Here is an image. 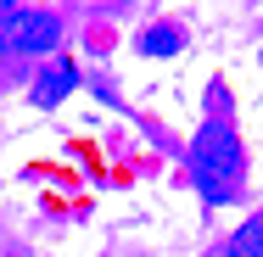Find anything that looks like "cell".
<instances>
[{"instance_id": "cell-6", "label": "cell", "mask_w": 263, "mask_h": 257, "mask_svg": "<svg viewBox=\"0 0 263 257\" xmlns=\"http://www.w3.org/2000/svg\"><path fill=\"white\" fill-rule=\"evenodd\" d=\"M258 62H263V56H258Z\"/></svg>"}, {"instance_id": "cell-5", "label": "cell", "mask_w": 263, "mask_h": 257, "mask_svg": "<svg viewBox=\"0 0 263 257\" xmlns=\"http://www.w3.org/2000/svg\"><path fill=\"white\" fill-rule=\"evenodd\" d=\"M179 45H185V34H179L174 23H157V28H152V34L140 39V51H146V56H174Z\"/></svg>"}, {"instance_id": "cell-4", "label": "cell", "mask_w": 263, "mask_h": 257, "mask_svg": "<svg viewBox=\"0 0 263 257\" xmlns=\"http://www.w3.org/2000/svg\"><path fill=\"white\" fill-rule=\"evenodd\" d=\"M224 257H263V212H258V218H247V224L224 241Z\"/></svg>"}, {"instance_id": "cell-3", "label": "cell", "mask_w": 263, "mask_h": 257, "mask_svg": "<svg viewBox=\"0 0 263 257\" xmlns=\"http://www.w3.org/2000/svg\"><path fill=\"white\" fill-rule=\"evenodd\" d=\"M73 84H79V67H73V62H51V67L34 78L28 101H34V106H56L62 95H67V90H73Z\"/></svg>"}, {"instance_id": "cell-2", "label": "cell", "mask_w": 263, "mask_h": 257, "mask_svg": "<svg viewBox=\"0 0 263 257\" xmlns=\"http://www.w3.org/2000/svg\"><path fill=\"white\" fill-rule=\"evenodd\" d=\"M56 39H62V23L51 11H28V6H17L0 28V51H17V56H45Z\"/></svg>"}, {"instance_id": "cell-1", "label": "cell", "mask_w": 263, "mask_h": 257, "mask_svg": "<svg viewBox=\"0 0 263 257\" xmlns=\"http://www.w3.org/2000/svg\"><path fill=\"white\" fill-rule=\"evenodd\" d=\"M241 168H247V156H241L235 129L230 123H202L196 129V146H191V179H196L202 202L208 207L235 202L241 196Z\"/></svg>"}]
</instances>
